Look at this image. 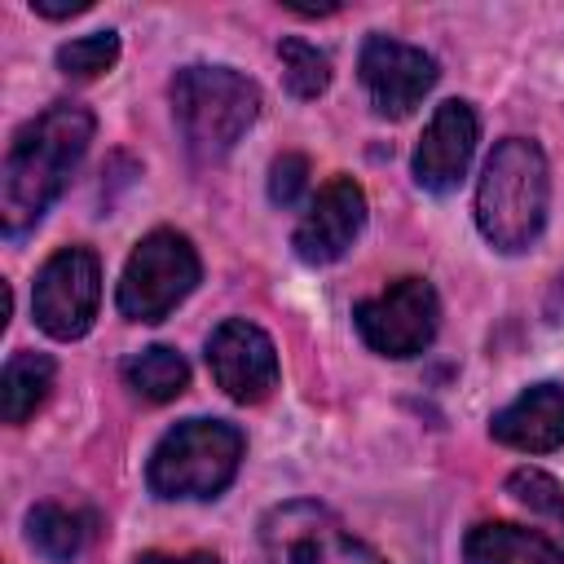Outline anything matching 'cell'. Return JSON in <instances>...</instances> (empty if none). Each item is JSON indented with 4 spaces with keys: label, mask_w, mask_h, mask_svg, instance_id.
<instances>
[{
    "label": "cell",
    "mask_w": 564,
    "mask_h": 564,
    "mask_svg": "<svg viewBox=\"0 0 564 564\" xmlns=\"http://www.w3.org/2000/svg\"><path fill=\"white\" fill-rule=\"evenodd\" d=\"M93 110L79 101H53L44 115L18 128L0 172V225L4 238H26L44 212L62 198L70 172L93 141Z\"/></svg>",
    "instance_id": "cell-1"
},
{
    "label": "cell",
    "mask_w": 564,
    "mask_h": 564,
    "mask_svg": "<svg viewBox=\"0 0 564 564\" xmlns=\"http://www.w3.org/2000/svg\"><path fill=\"white\" fill-rule=\"evenodd\" d=\"M551 203V176L546 154L529 137H507L485 159L480 185H476V225L494 251H529L546 225Z\"/></svg>",
    "instance_id": "cell-2"
},
{
    "label": "cell",
    "mask_w": 564,
    "mask_h": 564,
    "mask_svg": "<svg viewBox=\"0 0 564 564\" xmlns=\"http://www.w3.org/2000/svg\"><path fill=\"white\" fill-rule=\"evenodd\" d=\"M172 115L198 163H220L256 123L260 88L229 66H181L172 75Z\"/></svg>",
    "instance_id": "cell-3"
},
{
    "label": "cell",
    "mask_w": 564,
    "mask_h": 564,
    "mask_svg": "<svg viewBox=\"0 0 564 564\" xmlns=\"http://www.w3.org/2000/svg\"><path fill=\"white\" fill-rule=\"evenodd\" d=\"M242 432L225 419H185L163 432L150 454L145 480L159 498H216L242 463Z\"/></svg>",
    "instance_id": "cell-4"
},
{
    "label": "cell",
    "mask_w": 564,
    "mask_h": 564,
    "mask_svg": "<svg viewBox=\"0 0 564 564\" xmlns=\"http://www.w3.org/2000/svg\"><path fill=\"white\" fill-rule=\"evenodd\" d=\"M198 273L203 264L189 238L176 229H154L132 247L115 304L128 322H163L198 286Z\"/></svg>",
    "instance_id": "cell-5"
},
{
    "label": "cell",
    "mask_w": 564,
    "mask_h": 564,
    "mask_svg": "<svg viewBox=\"0 0 564 564\" xmlns=\"http://www.w3.org/2000/svg\"><path fill=\"white\" fill-rule=\"evenodd\" d=\"M264 564H383L344 520L317 502H282L260 520Z\"/></svg>",
    "instance_id": "cell-6"
},
{
    "label": "cell",
    "mask_w": 564,
    "mask_h": 564,
    "mask_svg": "<svg viewBox=\"0 0 564 564\" xmlns=\"http://www.w3.org/2000/svg\"><path fill=\"white\" fill-rule=\"evenodd\" d=\"M352 326L379 357H414L436 339L441 300L427 278H397L379 295L352 304Z\"/></svg>",
    "instance_id": "cell-7"
},
{
    "label": "cell",
    "mask_w": 564,
    "mask_h": 564,
    "mask_svg": "<svg viewBox=\"0 0 564 564\" xmlns=\"http://www.w3.org/2000/svg\"><path fill=\"white\" fill-rule=\"evenodd\" d=\"M97 304H101V264L88 247H62L35 273L31 313L44 335H53V339L88 335Z\"/></svg>",
    "instance_id": "cell-8"
},
{
    "label": "cell",
    "mask_w": 564,
    "mask_h": 564,
    "mask_svg": "<svg viewBox=\"0 0 564 564\" xmlns=\"http://www.w3.org/2000/svg\"><path fill=\"white\" fill-rule=\"evenodd\" d=\"M207 370L225 397H234L238 405H260L278 388L273 339L247 317H225L207 335Z\"/></svg>",
    "instance_id": "cell-9"
},
{
    "label": "cell",
    "mask_w": 564,
    "mask_h": 564,
    "mask_svg": "<svg viewBox=\"0 0 564 564\" xmlns=\"http://www.w3.org/2000/svg\"><path fill=\"white\" fill-rule=\"evenodd\" d=\"M357 70H361V84L370 93V106L383 115V119H405L436 84V57L405 44V40H392V35H366L361 44V57H357Z\"/></svg>",
    "instance_id": "cell-10"
},
{
    "label": "cell",
    "mask_w": 564,
    "mask_h": 564,
    "mask_svg": "<svg viewBox=\"0 0 564 564\" xmlns=\"http://www.w3.org/2000/svg\"><path fill=\"white\" fill-rule=\"evenodd\" d=\"M361 225H366V194H361V185L352 176H330L313 194L308 212L300 216V225L291 234V247H295V256L304 264H335L357 242Z\"/></svg>",
    "instance_id": "cell-11"
},
{
    "label": "cell",
    "mask_w": 564,
    "mask_h": 564,
    "mask_svg": "<svg viewBox=\"0 0 564 564\" xmlns=\"http://www.w3.org/2000/svg\"><path fill=\"white\" fill-rule=\"evenodd\" d=\"M476 137H480V123H476V110L458 97L441 101L419 137V150H414V181L427 189V194H449L458 189V181L467 176V163L476 154Z\"/></svg>",
    "instance_id": "cell-12"
},
{
    "label": "cell",
    "mask_w": 564,
    "mask_h": 564,
    "mask_svg": "<svg viewBox=\"0 0 564 564\" xmlns=\"http://www.w3.org/2000/svg\"><path fill=\"white\" fill-rule=\"evenodd\" d=\"M489 432L498 445H511L524 454H546L564 445V383L524 388L511 405H502L489 419Z\"/></svg>",
    "instance_id": "cell-13"
},
{
    "label": "cell",
    "mask_w": 564,
    "mask_h": 564,
    "mask_svg": "<svg viewBox=\"0 0 564 564\" xmlns=\"http://www.w3.org/2000/svg\"><path fill=\"white\" fill-rule=\"evenodd\" d=\"M463 560L467 564H564V555L551 538L507 524V520L476 524L463 542Z\"/></svg>",
    "instance_id": "cell-14"
},
{
    "label": "cell",
    "mask_w": 564,
    "mask_h": 564,
    "mask_svg": "<svg viewBox=\"0 0 564 564\" xmlns=\"http://www.w3.org/2000/svg\"><path fill=\"white\" fill-rule=\"evenodd\" d=\"M53 357L48 352H13L9 361H4V375H0V414H4V423H26L40 405H44V397H48V388H53Z\"/></svg>",
    "instance_id": "cell-15"
},
{
    "label": "cell",
    "mask_w": 564,
    "mask_h": 564,
    "mask_svg": "<svg viewBox=\"0 0 564 564\" xmlns=\"http://www.w3.org/2000/svg\"><path fill=\"white\" fill-rule=\"evenodd\" d=\"M123 383H128L141 401L163 405V401H176V397L189 388V366H185V357H181L176 348L154 344V348H141L137 357L123 361Z\"/></svg>",
    "instance_id": "cell-16"
},
{
    "label": "cell",
    "mask_w": 564,
    "mask_h": 564,
    "mask_svg": "<svg viewBox=\"0 0 564 564\" xmlns=\"http://www.w3.org/2000/svg\"><path fill=\"white\" fill-rule=\"evenodd\" d=\"M26 538L48 564H70L88 542V516L62 502H40L26 511Z\"/></svg>",
    "instance_id": "cell-17"
},
{
    "label": "cell",
    "mask_w": 564,
    "mask_h": 564,
    "mask_svg": "<svg viewBox=\"0 0 564 564\" xmlns=\"http://www.w3.org/2000/svg\"><path fill=\"white\" fill-rule=\"evenodd\" d=\"M278 57H282V79H286V93L300 97V101H313L330 88V57L300 40V35H286L278 40Z\"/></svg>",
    "instance_id": "cell-18"
},
{
    "label": "cell",
    "mask_w": 564,
    "mask_h": 564,
    "mask_svg": "<svg viewBox=\"0 0 564 564\" xmlns=\"http://www.w3.org/2000/svg\"><path fill=\"white\" fill-rule=\"evenodd\" d=\"M115 62H119V35L115 31H93V35H79V40L57 48V70L70 79H97Z\"/></svg>",
    "instance_id": "cell-19"
},
{
    "label": "cell",
    "mask_w": 564,
    "mask_h": 564,
    "mask_svg": "<svg viewBox=\"0 0 564 564\" xmlns=\"http://www.w3.org/2000/svg\"><path fill=\"white\" fill-rule=\"evenodd\" d=\"M507 494H511L516 502H524L529 511L551 516V520L564 524V489H560V480H551L546 471H538V467L511 471V476H507Z\"/></svg>",
    "instance_id": "cell-20"
},
{
    "label": "cell",
    "mask_w": 564,
    "mask_h": 564,
    "mask_svg": "<svg viewBox=\"0 0 564 564\" xmlns=\"http://www.w3.org/2000/svg\"><path fill=\"white\" fill-rule=\"evenodd\" d=\"M308 189V159L304 154H278L269 167V198L278 207H295Z\"/></svg>",
    "instance_id": "cell-21"
},
{
    "label": "cell",
    "mask_w": 564,
    "mask_h": 564,
    "mask_svg": "<svg viewBox=\"0 0 564 564\" xmlns=\"http://www.w3.org/2000/svg\"><path fill=\"white\" fill-rule=\"evenodd\" d=\"M31 9L40 18H75L84 9H93V0H62V4H48V0H31Z\"/></svg>",
    "instance_id": "cell-22"
},
{
    "label": "cell",
    "mask_w": 564,
    "mask_h": 564,
    "mask_svg": "<svg viewBox=\"0 0 564 564\" xmlns=\"http://www.w3.org/2000/svg\"><path fill=\"white\" fill-rule=\"evenodd\" d=\"M137 564H220V560L207 555V551H194V555H159V551H150V555H141Z\"/></svg>",
    "instance_id": "cell-23"
}]
</instances>
